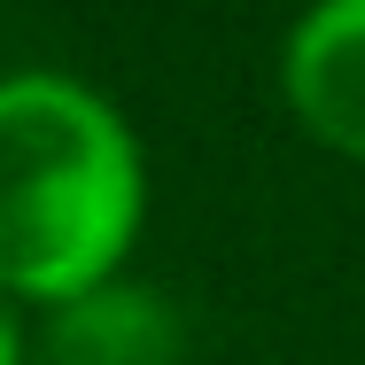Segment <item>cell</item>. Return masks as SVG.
Instances as JSON below:
<instances>
[{"mask_svg": "<svg viewBox=\"0 0 365 365\" xmlns=\"http://www.w3.org/2000/svg\"><path fill=\"white\" fill-rule=\"evenodd\" d=\"M140 225V155L78 78L0 86V280L86 303Z\"/></svg>", "mask_w": 365, "mask_h": 365, "instance_id": "cell-1", "label": "cell"}, {"mask_svg": "<svg viewBox=\"0 0 365 365\" xmlns=\"http://www.w3.org/2000/svg\"><path fill=\"white\" fill-rule=\"evenodd\" d=\"M288 93L319 140L365 155V0H319L295 24Z\"/></svg>", "mask_w": 365, "mask_h": 365, "instance_id": "cell-2", "label": "cell"}, {"mask_svg": "<svg viewBox=\"0 0 365 365\" xmlns=\"http://www.w3.org/2000/svg\"><path fill=\"white\" fill-rule=\"evenodd\" d=\"M0 365H16V311H8V295H0Z\"/></svg>", "mask_w": 365, "mask_h": 365, "instance_id": "cell-3", "label": "cell"}]
</instances>
